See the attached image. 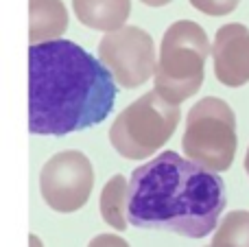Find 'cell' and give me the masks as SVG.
<instances>
[{"label":"cell","mask_w":249,"mask_h":247,"mask_svg":"<svg viewBox=\"0 0 249 247\" xmlns=\"http://www.w3.org/2000/svg\"><path fill=\"white\" fill-rule=\"evenodd\" d=\"M116 101L114 74L70 39L31 44L29 131L66 136L103 123Z\"/></svg>","instance_id":"cell-1"},{"label":"cell","mask_w":249,"mask_h":247,"mask_svg":"<svg viewBox=\"0 0 249 247\" xmlns=\"http://www.w3.org/2000/svg\"><path fill=\"white\" fill-rule=\"evenodd\" d=\"M225 204L223 179L175 151H162L129 177L127 219L144 230L203 239L216 230Z\"/></svg>","instance_id":"cell-2"},{"label":"cell","mask_w":249,"mask_h":247,"mask_svg":"<svg viewBox=\"0 0 249 247\" xmlns=\"http://www.w3.org/2000/svg\"><path fill=\"white\" fill-rule=\"evenodd\" d=\"M210 53L208 35L197 22H173L160 44V59L153 74L155 92L175 105L197 94Z\"/></svg>","instance_id":"cell-3"},{"label":"cell","mask_w":249,"mask_h":247,"mask_svg":"<svg viewBox=\"0 0 249 247\" xmlns=\"http://www.w3.org/2000/svg\"><path fill=\"white\" fill-rule=\"evenodd\" d=\"M179 118V105L160 92H146L116 116L109 127V142L124 160H146L171 140Z\"/></svg>","instance_id":"cell-4"},{"label":"cell","mask_w":249,"mask_h":247,"mask_svg":"<svg viewBox=\"0 0 249 247\" xmlns=\"http://www.w3.org/2000/svg\"><path fill=\"white\" fill-rule=\"evenodd\" d=\"M186 158L203 169L223 173L236 156V116L223 99H201L186 118L181 138Z\"/></svg>","instance_id":"cell-5"},{"label":"cell","mask_w":249,"mask_h":247,"mask_svg":"<svg viewBox=\"0 0 249 247\" xmlns=\"http://www.w3.org/2000/svg\"><path fill=\"white\" fill-rule=\"evenodd\" d=\"M94 188V169L81 151L55 153L39 173V193L55 212H77Z\"/></svg>","instance_id":"cell-6"},{"label":"cell","mask_w":249,"mask_h":247,"mask_svg":"<svg viewBox=\"0 0 249 247\" xmlns=\"http://www.w3.org/2000/svg\"><path fill=\"white\" fill-rule=\"evenodd\" d=\"M99 59L127 90L146 83L158 68L153 37L140 26H123L107 33L99 42Z\"/></svg>","instance_id":"cell-7"},{"label":"cell","mask_w":249,"mask_h":247,"mask_svg":"<svg viewBox=\"0 0 249 247\" xmlns=\"http://www.w3.org/2000/svg\"><path fill=\"white\" fill-rule=\"evenodd\" d=\"M214 74L223 86L241 88L249 83V29L238 22L216 31L212 44Z\"/></svg>","instance_id":"cell-8"},{"label":"cell","mask_w":249,"mask_h":247,"mask_svg":"<svg viewBox=\"0 0 249 247\" xmlns=\"http://www.w3.org/2000/svg\"><path fill=\"white\" fill-rule=\"evenodd\" d=\"M72 11L83 26L112 33L124 26L131 0H72Z\"/></svg>","instance_id":"cell-9"},{"label":"cell","mask_w":249,"mask_h":247,"mask_svg":"<svg viewBox=\"0 0 249 247\" xmlns=\"http://www.w3.org/2000/svg\"><path fill=\"white\" fill-rule=\"evenodd\" d=\"M31 44L59 39L68 29V11L61 0H29Z\"/></svg>","instance_id":"cell-10"},{"label":"cell","mask_w":249,"mask_h":247,"mask_svg":"<svg viewBox=\"0 0 249 247\" xmlns=\"http://www.w3.org/2000/svg\"><path fill=\"white\" fill-rule=\"evenodd\" d=\"M127 206H129V182L123 175H114L101 191V217L114 230H127Z\"/></svg>","instance_id":"cell-11"},{"label":"cell","mask_w":249,"mask_h":247,"mask_svg":"<svg viewBox=\"0 0 249 247\" xmlns=\"http://www.w3.org/2000/svg\"><path fill=\"white\" fill-rule=\"evenodd\" d=\"M210 247H249V212L232 210L219 223Z\"/></svg>","instance_id":"cell-12"},{"label":"cell","mask_w":249,"mask_h":247,"mask_svg":"<svg viewBox=\"0 0 249 247\" xmlns=\"http://www.w3.org/2000/svg\"><path fill=\"white\" fill-rule=\"evenodd\" d=\"M197 11L206 13V16H214V18H221V16H228L232 13L234 9L238 7L241 0H188Z\"/></svg>","instance_id":"cell-13"},{"label":"cell","mask_w":249,"mask_h":247,"mask_svg":"<svg viewBox=\"0 0 249 247\" xmlns=\"http://www.w3.org/2000/svg\"><path fill=\"white\" fill-rule=\"evenodd\" d=\"M88 247H129V243L118 234H99L88 243Z\"/></svg>","instance_id":"cell-14"},{"label":"cell","mask_w":249,"mask_h":247,"mask_svg":"<svg viewBox=\"0 0 249 247\" xmlns=\"http://www.w3.org/2000/svg\"><path fill=\"white\" fill-rule=\"evenodd\" d=\"M142 4H146V7H164V4L173 2V0H140Z\"/></svg>","instance_id":"cell-15"},{"label":"cell","mask_w":249,"mask_h":247,"mask_svg":"<svg viewBox=\"0 0 249 247\" xmlns=\"http://www.w3.org/2000/svg\"><path fill=\"white\" fill-rule=\"evenodd\" d=\"M29 241H31V247H42V241H39L35 234H31V236H29Z\"/></svg>","instance_id":"cell-16"},{"label":"cell","mask_w":249,"mask_h":247,"mask_svg":"<svg viewBox=\"0 0 249 247\" xmlns=\"http://www.w3.org/2000/svg\"><path fill=\"white\" fill-rule=\"evenodd\" d=\"M245 171H247V175H249V149H247V156H245Z\"/></svg>","instance_id":"cell-17"}]
</instances>
